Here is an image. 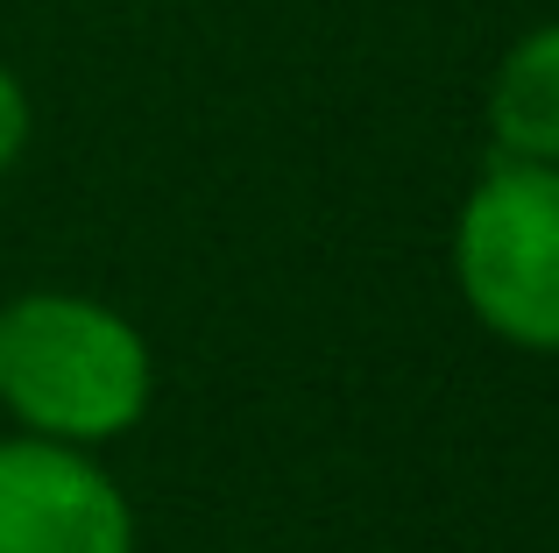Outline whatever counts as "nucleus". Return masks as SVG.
<instances>
[{"label": "nucleus", "mask_w": 559, "mask_h": 553, "mask_svg": "<svg viewBox=\"0 0 559 553\" xmlns=\"http://www.w3.org/2000/svg\"><path fill=\"white\" fill-rule=\"evenodd\" d=\"M453 276L489 333L559 355V164L503 156L481 170L453 227Z\"/></svg>", "instance_id": "nucleus-2"}, {"label": "nucleus", "mask_w": 559, "mask_h": 553, "mask_svg": "<svg viewBox=\"0 0 559 553\" xmlns=\"http://www.w3.org/2000/svg\"><path fill=\"white\" fill-rule=\"evenodd\" d=\"M150 341L114 305L28 291L0 305V404L43 440H114L150 412Z\"/></svg>", "instance_id": "nucleus-1"}, {"label": "nucleus", "mask_w": 559, "mask_h": 553, "mask_svg": "<svg viewBox=\"0 0 559 553\" xmlns=\"http://www.w3.org/2000/svg\"><path fill=\"white\" fill-rule=\"evenodd\" d=\"M0 553H135V511L71 440H0Z\"/></svg>", "instance_id": "nucleus-3"}, {"label": "nucleus", "mask_w": 559, "mask_h": 553, "mask_svg": "<svg viewBox=\"0 0 559 553\" xmlns=\"http://www.w3.org/2000/svg\"><path fill=\"white\" fill-rule=\"evenodd\" d=\"M489 128H496V142H503V156L559 164V22L532 28V36L496 64Z\"/></svg>", "instance_id": "nucleus-4"}, {"label": "nucleus", "mask_w": 559, "mask_h": 553, "mask_svg": "<svg viewBox=\"0 0 559 553\" xmlns=\"http://www.w3.org/2000/svg\"><path fill=\"white\" fill-rule=\"evenodd\" d=\"M28 150V93L8 64H0V178L14 170V156Z\"/></svg>", "instance_id": "nucleus-5"}]
</instances>
